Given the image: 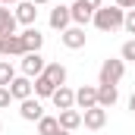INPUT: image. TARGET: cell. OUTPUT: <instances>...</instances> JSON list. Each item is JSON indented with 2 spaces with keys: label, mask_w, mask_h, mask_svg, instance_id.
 Listing matches in <instances>:
<instances>
[{
  "label": "cell",
  "mask_w": 135,
  "mask_h": 135,
  "mask_svg": "<svg viewBox=\"0 0 135 135\" xmlns=\"http://www.w3.org/2000/svg\"><path fill=\"white\" fill-rule=\"evenodd\" d=\"M123 75H126V60L110 57V60L101 63V82H98V85H119Z\"/></svg>",
  "instance_id": "obj_2"
},
{
  "label": "cell",
  "mask_w": 135,
  "mask_h": 135,
  "mask_svg": "<svg viewBox=\"0 0 135 135\" xmlns=\"http://www.w3.org/2000/svg\"><path fill=\"white\" fill-rule=\"evenodd\" d=\"M19 116L25 119V123H38L41 116H44V107H41V98H25V101H19Z\"/></svg>",
  "instance_id": "obj_7"
},
{
  "label": "cell",
  "mask_w": 135,
  "mask_h": 135,
  "mask_svg": "<svg viewBox=\"0 0 135 135\" xmlns=\"http://www.w3.org/2000/svg\"><path fill=\"white\" fill-rule=\"evenodd\" d=\"M82 126L91 129V132L104 129V126H107V110H104V107H91V110H85V113H82Z\"/></svg>",
  "instance_id": "obj_10"
},
{
  "label": "cell",
  "mask_w": 135,
  "mask_h": 135,
  "mask_svg": "<svg viewBox=\"0 0 135 135\" xmlns=\"http://www.w3.org/2000/svg\"><path fill=\"white\" fill-rule=\"evenodd\" d=\"M47 22H50V28H54V32H66L69 25H72V9H69V3H60V6H54Z\"/></svg>",
  "instance_id": "obj_5"
},
{
  "label": "cell",
  "mask_w": 135,
  "mask_h": 135,
  "mask_svg": "<svg viewBox=\"0 0 135 135\" xmlns=\"http://www.w3.org/2000/svg\"><path fill=\"white\" fill-rule=\"evenodd\" d=\"M129 110L135 113V91H132V98H129Z\"/></svg>",
  "instance_id": "obj_27"
},
{
  "label": "cell",
  "mask_w": 135,
  "mask_h": 135,
  "mask_svg": "<svg viewBox=\"0 0 135 135\" xmlns=\"http://www.w3.org/2000/svg\"><path fill=\"white\" fill-rule=\"evenodd\" d=\"M119 101V88L116 85H98V107H113V104Z\"/></svg>",
  "instance_id": "obj_15"
},
{
  "label": "cell",
  "mask_w": 135,
  "mask_h": 135,
  "mask_svg": "<svg viewBox=\"0 0 135 135\" xmlns=\"http://www.w3.org/2000/svg\"><path fill=\"white\" fill-rule=\"evenodd\" d=\"M44 75L60 88V85H66V66L63 63H47V69H44Z\"/></svg>",
  "instance_id": "obj_17"
},
{
  "label": "cell",
  "mask_w": 135,
  "mask_h": 135,
  "mask_svg": "<svg viewBox=\"0 0 135 135\" xmlns=\"http://www.w3.org/2000/svg\"><path fill=\"white\" fill-rule=\"evenodd\" d=\"M57 119H60V129L75 132V129L82 126V110H75V107H72V110H60V116H57Z\"/></svg>",
  "instance_id": "obj_14"
},
{
  "label": "cell",
  "mask_w": 135,
  "mask_h": 135,
  "mask_svg": "<svg viewBox=\"0 0 135 135\" xmlns=\"http://www.w3.org/2000/svg\"><path fill=\"white\" fill-rule=\"evenodd\" d=\"M9 94H13V101H25V98H32L35 94V82L28 75H16L13 82H9Z\"/></svg>",
  "instance_id": "obj_8"
},
{
  "label": "cell",
  "mask_w": 135,
  "mask_h": 135,
  "mask_svg": "<svg viewBox=\"0 0 135 135\" xmlns=\"http://www.w3.org/2000/svg\"><path fill=\"white\" fill-rule=\"evenodd\" d=\"M119 9H135V0H116Z\"/></svg>",
  "instance_id": "obj_25"
},
{
  "label": "cell",
  "mask_w": 135,
  "mask_h": 135,
  "mask_svg": "<svg viewBox=\"0 0 135 135\" xmlns=\"http://www.w3.org/2000/svg\"><path fill=\"white\" fill-rule=\"evenodd\" d=\"M13 13H16V22H19V25H25V28H32L35 19H38V6H35L32 0L16 3V6H13Z\"/></svg>",
  "instance_id": "obj_9"
},
{
  "label": "cell",
  "mask_w": 135,
  "mask_h": 135,
  "mask_svg": "<svg viewBox=\"0 0 135 135\" xmlns=\"http://www.w3.org/2000/svg\"><path fill=\"white\" fill-rule=\"evenodd\" d=\"M57 135H72V132H66V129H60V132H57Z\"/></svg>",
  "instance_id": "obj_29"
},
{
  "label": "cell",
  "mask_w": 135,
  "mask_h": 135,
  "mask_svg": "<svg viewBox=\"0 0 135 135\" xmlns=\"http://www.w3.org/2000/svg\"><path fill=\"white\" fill-rule=\"evenodd\" d=\"M22 35V44H25V54H41V47H44V35L38 32V28H25V32H19Z\"/></svg>",
  "instance_id": "obj_13"
},
{
  "label": "cell",
  "mask_w": 135,
  "mask_h": 135,
  "mask_svg": "<svg viewBox=\"0 0 135 135\" xmlns=\"http://www.w3.org/2000/svg\"><path fill=\"white\" fill-rule=\"evenodd\" d=\"M16 79V69H13V63L9 60H0V85L3 88H9V82Z\"/></svg>",
  "instance_id": "obj_20"
},
{
  "label": "cell",
  "mask_w": 135,
  "mask_h": 135,
  "mask_svg": "<svg viewBox=\"0 0 135 135\" xmlns=\"http://www.w3.org/2000/svg\"><path fill=\"white\" fill-rule=\"evenodd\" d=\"M32 3L35 6H44V3H50V0H32Z\"/></svg>",
  "instance_id": "obj_28"
},
{
  "label": "cell",
  "mask_w": 135,
  "mask_h": 135,
  "mask_svg": "<svg viewBox=\"0 0 135 135\" xmlns=\"http://www.w3.org/2000/svg\"><path fill=\"white\" fill-rule=\"evenodd\" d=\"M54 91H57V85L47 75H38L35 79V98H54Z\"/></svg>",
  "instance_id": "obj_18"
},
{
  "label": "cell",
  "mask_w": 135,
  "mask_h": 135,
  "mask_svg": "<svg viewBox=\"0 0 135 135\" xmlns=\"http://www.w3.org/2000/svg\"><path fill=\"white\" fill-rule=\"evenodd\" d=\"M79 3H82V6H85L88 13H98V9L104 6V0H79Z\"/></svg>",
  "instance_id": "obj_23"
},
{
  "label": "cell",
  "mask_w": 135,
  "mask_h": 135,
  "mask_svg": "<svg viewBox=\"0 0 135 135\" xmlns=\"http://www.w3.org/2000/svg\"><path fill=\"white\" fill-rule=\"evenodd\" d=\"M3 6H16V3H22V0H0Z\"/></svg>",
  "instance_id": "obj_26"
},
{
  "label": "cell",
  "mask_w": 135,
  "mask_h": 135,
  "mask_svg": "<svg viewBox=\"0 0 135 135\" xmlns=\"http://www.w3.org/2000/svg\"><path fill=\"white\" fill-rule=\"evenodd\" d=\"M57 132H60V119L44 113V116L38 119V135H57Z\"/></svg>",
  "instance_id": "obj_19"
},
{
  "label": "cell",
  "mask_w": 135,
  "mask_h": 135,
  "mask_svg": "<svg viewBox=\"0 0 135 135\" xmlns=\"http://www.w3.org/2000/svg\"><path fill=\"white\" fill-rule=\"evenodd\" d=\"M123 28L129 35H135V9H126V22H123Z\"/></svg>",
  "instance_id": "obj_22"
},
{
  "label": "cell",
  "mask_w": 135,
  "mask_h": 135,
  "mask_svg": "<svg viewBox=\"0 0 135 135\" xmlns=\"http://www.w3.org/2000/svg\"><path fill=\"white\" fill-rule=\"evenodd\" d=\"M123 22H126V9H119L116 3L113 6H101L98 13H94V19H91V25L98 28V32H116V28H123Z\"/></svg>",
  "instance_id": "obj_1"
},
{
  "label": "cell",
  "mask_w": 135,
  "mask_h": 135,
  "mask_svg": "<svg viewBox=\"0 0 135 135\" xmlns=\"http://www.w3.org/2000/svg\"><path fill=\"white\" fill-rule=\"evenodd\" d=\"M66 3H75V0H66Z\"/></svg>",
  "instance_id": "obj_31"
},
{
  "label": "cell",
  "mask_w": 135,
  "mask_h": 135,
  "mask_svg": "<svg viewBox=\"0 0 135 135\" xmlns=\"http://www.w3.org/2000/svg\"><path fill=\"white\" fill-rule=\"evenodd\" d=\"M16 13H9V6L0 3V35H16Z\"/></svg>",
  "instance_id": "obj_16"
},
{
  "label": "cell",
  "mask_w": 135,
  "mask_h": 135,
  "mask_svg": "<svg viewBox=\"0 0 135 135\" xmlns=\"http://www.w3.org/2000/svg\"><path fill=\"white\" fill-rule=\"evenodd\" d=\"M50 101H54L57 110H72V107H75V91H72L69 85H60V88L54 91V98H50Z\"/></svg>",
  "instance_id": "obj_12"
},
{
  "label": "cell",
  "mask_w": 135,
  "mask_h": 135,
  "mask_svg": "<svg viewBox=\"0 0 135 135\" xmlns=\"http://www.w3.org/2000/svg\"><path fill=\"white\" fill-rule=\"evenodd\" d=\"M0 57H25V44H22V35H0Z\"/></svg>",
  "instance_id": "obj_3"
},
{
  "label": "cell",
  "mask_w": 135,
  "mask_h": 135,
  "mask_svg": "<svg viewBox=\"0 0 135 135\" xmlns=\"http://www.w3.org/2000/svg\"><path fill=\"white\" fill-rule=\"evenodd\" d=\"M9 101H13L9 88H3V85H0V110H6V107H9Z\"/></svg>",
  "instance_id": "obj_24"
},
{
  "label": "cell",
  "mask_w": 135,
  "mask_h": 135,
  "mask_svg": "<svg viewBox=\"0 0 135 135\" xmlns=\"http://www.w3.org/2000/svg\"><path fill=\"white\" fill-rule=\"evenodd\" d=\"M0 132H3V123H0Z\"/></svg>",
  "instance_id": "obj_30"
},
{
  "label": "cell",
  "mask_w": 135,
  "mask_h": 135,
  "mask_svg": "<svg viewBox=\"0 0 135 135\" xmlns=\"http://www.w3.org/2000/svg\"><path fill=\"white\" fill-rule=\"evenodd\" d=\"M85 38H88V35H85L82 25H69L66 32H60V41H63L66 50H82V47H85Z\"/></svg>",
  "instance_id": "obj_6"
},
{
  "label": "cell",
  "mask_w": 135,
  "mask_h": 135,
  "mask_svg": "<svg viewBox=\"0 0 135 135\" xmlns=\"http://www.w3.org/2000/svg\"><path fill=\"white\" fill-rule=\"evenodd\" d=\"M75 107H79V110L98 107V85H82V88L75 91Z\"/></svg>",
  "instance_id": "obj_11"
},
{
  "label": "cell",
  "mask_w": 135,
  "mask_h": 135,
  "mask_svg": "<svg viewBox=\"0 0 135 135\" xmlns=\"http://www.w3.org/2000/svg\"><path fill=\"white\" fill-rule=\"evenodd\" d=\"M22 63V75H28V79H38V75H44V69H47V60L41 57V54H25V57H19Z\"/></svg>",
  "instance_id": "obj_4"
},
{
  "label": "cell",
  "mask_w": 135,
  "mask_h": 135,
  "mask_svg": "<svg viewBox=\"0 0 135 135\" xmlns=\"http://www.w3.org/2000/svg\"><path fill=\"white\" fill-rule=\"evenodd\" d=\"M119 60H129V63H135V38L123 44V50H119Z\"/></svg>",
  "instance_id": "obj_21"
}]
</instances>
